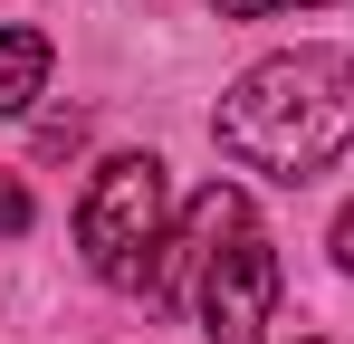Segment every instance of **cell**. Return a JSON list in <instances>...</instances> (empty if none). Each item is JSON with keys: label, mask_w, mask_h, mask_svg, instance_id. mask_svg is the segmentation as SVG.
I'll list each match as a JSON object with an SVG mask.
<instances>
[{"label": "cell", "mask_w": 354, "mask_h": 344, "mask_svg": "<svg viewBox=\"0 0 354 344\" xmlns=\"http://www.w3.org/2000/svg\"><path fill=\"white\" fill-rule=\"evenodd\" d=\"M239 229H249V201H239L230 182H211V191H201V201L182 211V229L163 239V258H153L144 296H153V306H173V287L192 278V268H211V249H221V239H239Z\"/></svg>", "instance_id": "4"}, {"label": "cell", "mask_w": 354, "mask_h": 344, "mask_svg": "<svg viewBox=\"0 0 354 344\" xmlns=\"http://www.w3.org/2000/svg\"><path fill=\"white\" fill-rule=\"evenodd\" d=\"M221 153L268 182H316L354 144V57L345 48H288V57H259L221 96Z\"/></svg>", "instance_id": "1"}, {"label": "cell", "mask_w": 354, "mask_h": 344, "mask_svg": "<svg viewBox=\"0 0 354 344\" xmlns=\"http://www.w3.org/2000/svg\"><path fill=\"white\" fill-rule=\"evenodd\" d=\"M48 67H58V48H48L39 29H0V115H29V106H39Z\"/></svg>", "instance_id": "5"}, {"label": "cell", "mask_w": 354, "mask_h": 344, "mask_svg": "<svg viewBox=\"0 0 354 344\" xmlns=\"http://www.w3.org/2000/svg\"><path fill=\"white\" fill-rule=\"evenodd\" d=\"M268 306H278V249L239 229L230 249H211V268H201V325H211V344H259L268 335Z\"/></svg>", "instance_id": "3"}, {"label": "cell", "mask_w": 354, "mask_h": 344, "mask_svg": "<svg viewBox=\"0 0 354 344\" xmlns=\"http://www.w3.org/2000/svg\"><path fill=\"white\" fill-rule=\"evenodd\" d=\"M77 134H86V124H77V115H58V124H39V153H48V163H58V153H77Z\"/></svg>", "instance_id": "8"}, {"label": "cell", "mask_w": 354, "mask_h": 344, "mask_svg": "<svg viewBox=\"0 0 354 344\" xmlns=\"http://www.w3.org/2000/svg\"><path fill=\"white\" fill-rule=\"evenodd\" d=\"M221 19H278V10H316V0H211Z\"/></svg>", "instance_id": "7"}, {"label": "cell", "mask_w": 354, "mask_h": 344, "mask_svg": "<svg viewBox=\"0 0 354 344\" xmlns=\"http://www.w3.org/2000/svg\"><path fill=\"white\" fill-rule=\"evenodd\" d=\"M297 344H316V335H297Z\"/></svg>", "instance_id": "10"}, {"label": "cell", "mask_w": 354, "mask_h": 344, "mask_svg": "<svg viewBox=\"0 0 354 344\" xmlns=\"http://www.w3.org/2000/svg\"><path fill=\"white\" fill-rule=\"evenodd\" d=\"M335 268H345V278H354V201H345V211H335Z\"/></svg>", "instance_id": "9"}, {"label": "cell", "mask_w": 354, "mask_h": 344, "mask_svg": "<svg viewBox=\"0 0 354 344\" xmlns=\"http://www.w3.org/2000/svg\"><path fill=\"white\" fill-rule=\"evenodd\" d=\"M153 249H163V163L153 153L96 163L86 201H77V258L106 287H144L153 278Z\"/></svg>", "instance_id": "2"}, {"label": "cell", "mask_w": 354, "mask_h": 344, "mask_svg": "<svg viewBox=\"0 0 354 344\" xmlns=\"http://www.w3.org/2000/svg\"><path fill=\"white\" fill-rule=\"evenodd\" d=\"M39 220V211H29V191H19V182H10V172H0V229H10V239H19V229Z\"/></svg>", "instance_id": "6"}]
</instances>
